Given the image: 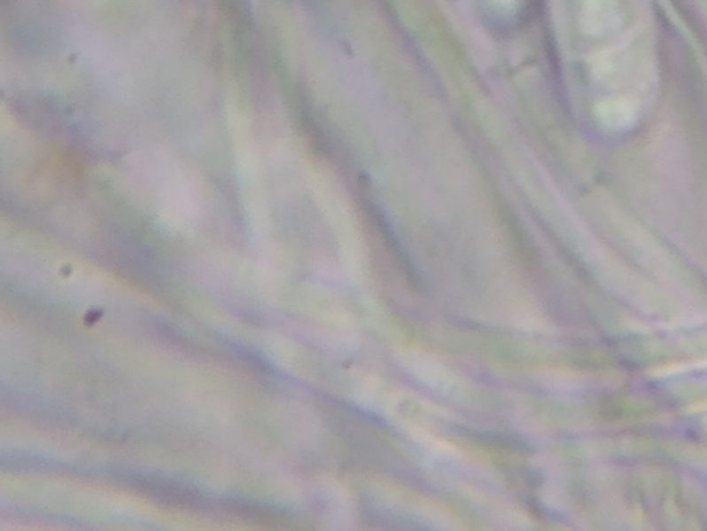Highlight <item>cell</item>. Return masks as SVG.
I'll use <instances>...</instances> for the list:
<instances>
[{"instance_id": "1", "label": "cell", "mask_w": 707, "mask_h": 531, "mask_svg": "<svg viewBox=\"0 0 707 531\" xmlns=\"http://www.w3.org/2000/svg\"><path fill=\"white\" fill-rule=\"evenodd\" d=\"M618 6L615 0H585L583 26L590 35H600L617 27Z\"/></svg>"}, {"instance_id": "2", "label": "cell", "mask_w": 707, "mask_h": 531, "mask_svg": "<svg viewBox=\"0 0 707 531\" xmlns=\"http://www.w3.org/2000/svg\"><path fill=\"white\" fill-rule=\"evenodd\" d=\"M595 115L607 129L620 130L629 128L630 123L635 120V110L629 101L622 98H607L598 104Z\"/></svg>"}]
</instances>
